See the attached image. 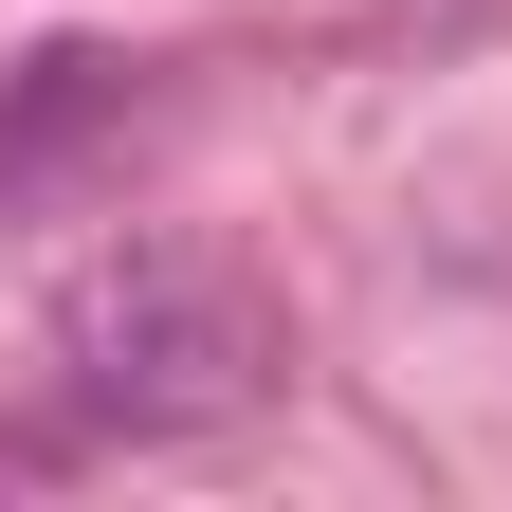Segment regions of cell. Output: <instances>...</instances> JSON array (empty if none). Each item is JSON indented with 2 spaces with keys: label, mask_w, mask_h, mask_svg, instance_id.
<instances>
[{
  "label": "cell",
  "mask_w": 512,
  "mask_h": 512,
  "mask_svg": "<svg viewBox=\"0 0 512 512\" xmlns=\"http://www.w3.org/2000/svg\"><path fill=\"white\" fill-rule=\"evenodd\" d=\"M74 403L110 439H183V421H238L256 403V366H275V330H256V293L202 275V256H128V275L74 293Z\"/></svg>",
  "instance_id": "6da1fadb"
}]
</instances>
